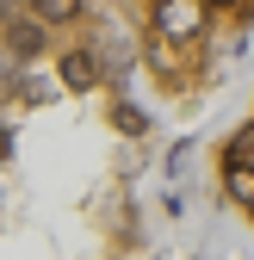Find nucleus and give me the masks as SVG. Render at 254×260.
Instances as JSON below:
<instances>
[{
    "label": "nucleus",
    "mask_w": 254,
    "mask_h": 260,
    "mask_svg": "<svg viewBox=\"0 0 254 260\" xmlns=\"http://www.w3.org/2000/svg\"><path fill=\"white\" fill-rule=\"evenodd\" d=\"M211 174H217V199L254 230V100H248V112L224 130V137H217Z\"/></svg>",
    "instance_id": "f257e3e1"
}]
</instances>
